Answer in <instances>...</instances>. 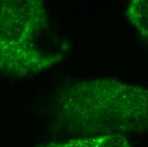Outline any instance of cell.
I'll return each mask as SVG.
<instances>
[{
  "instance_id": "6da1fadb",
  "label": "cell",
  "mask_w": 148,
  "mask_h": 147,
  "mask_svg": "<svg viewBox=\"0 0 148 147\" xmlns=\"http://www.w3.org/2000/svg\"><path fill=\"white\" fill-rule=\"evenodd\" d=\"M60 126L77 137L148 130V88L114 78L81 80L58 92Z\"/></svg>"
},
{
  "instance_id": "7a4b0ae2",
  "label": "cell",
  "mask_w": 148,
  "mask_h": 147,
  "mask_svg": "<svg viewBox=\"0 0 148 147\" xmlns=\"http://www.w3.org/2000/svg\"><path fill=\"white\" fill-rule=\"evenodd\" d=\"M68 44L50 28L41 0H0V72L24 77L54 66Z\"/></svg>"
},
{
  "instance_id": "3957f363",
  "label": "cell",
  "mask_w": 148,
  "mask_h": 147,
  "mask_svg": "<svg viewBox=\"0 0 148 147\" xmlns=\"http://www.w3.org/2000/svg\"><path fill=\"white\" fill-rule=\"evenodd\" d=\"M39 147H131L125 135L106 134L77 137L62 142L47 144Z\"/></svg>"
},
{
  "instance_id": "277c9868",
  "label": "cell",
  "mask_w": 148,
  "mask_h": 147,
  "mask_svg": "<svg viewBox=\"0 0 148 147\" xmlns=\"http://www.w3.org/2000/svg\"><path fill=\"white\" fill-rule=\"evenodd\" d=\"M126 15L134 29L148 41V0L130 1Z\"/></svg>"
}]
</instances>
